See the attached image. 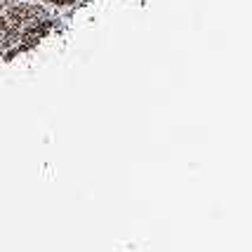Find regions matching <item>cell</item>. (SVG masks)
Instances as JSON below:
<instances>
[{
  "label": "cell",
  "instance_id": "6da1fadb",
  "mask_svg": "<svg viewBox=\"0 0 252 252\" xmlns=\"http://www.w3.org/2000/svg\"><path fill=\"white\" fill-rule=\"evenodd\" d=\"M50 17L45 7L33 2H12L0 7V47L33 43L40 33H45Z\"/></svg>",
  "mask_w": 252,
  "mask_h": 252
},
{
  "label": "cell",
  "instance_id": "7a4b0ae2",
  "mask_svg": "<svg viewBox=\"0 0 252 252\" xmlns=\"http://www.w3.org/2000/svg\"><path fill=\"white\" fill-rule=\"evenodd\" d=\"M43 2H47V5H57V7H64V5H73V2H78V0H43Z\"/></svg>",
  "mask_w": 252,
  "mask_h": 252
},
{
  "label": "cell",
  "instance_id": "3957f363",
  "mask_svg": "<svg viewBox=\"0 0 252 252\" xmlns=\"http://www.w3.org/2000/svg\"><path fill=\"white\" fill-rule=\"evenodd\" d=\"M12 2H19V0H0V7H5V5H12Z\"/></svg>",
  "mask_w": 252,
  "mask_h": 252
}]
</instances>
